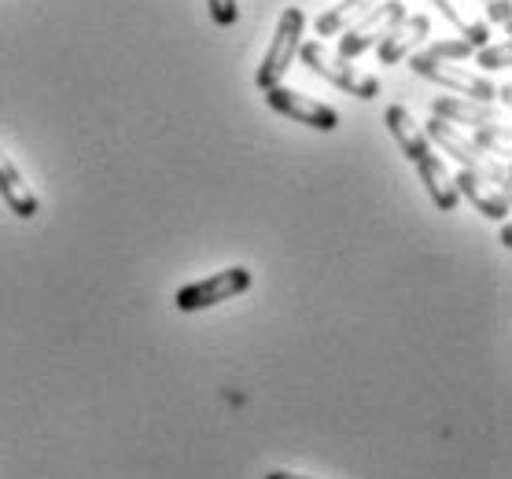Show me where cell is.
<instances>
[{"label": "cell", "instance_id": "obj_22", "mask_svg": "<svg viewBox=\"0 0 512 479\" xmlns=\"http://www.w3.org/2000/svg\"><path fill=\"white\" fill-rule=\"evenodd\" d=\"M501 244L512 247V229H509V225H501Z\"/></svg>", "mask_w": 512, "mask_h": 479}, {"label": "cell", "instance_id": "obj_9", "mask_svg": "<svg viewBox=\"0 0 512 479\" xmlns=\"http://www.w3.org/2000/svg\"><path fill=\"white\" fill-rule=\"evenodd\" d=\"M431 34V19L428 15H406L402 23L391 30V34L376 45V56H380V67H395L406 56H413V48Z\"/></svg>", "mask_w": 512, "mask_h": 479}, {"label": "cell", "instance_id": "obj_15", "mask_svg": "<svg viewBox=\"0 0 512 479\" xmlns=\"http://www.w3.org/2000/svg\"><path fill=\"white\" fill-rule=\"evenodd\" d=\"M376 4H384V0H343L339 8H332V12H325L317 19V37H336L347 23L361 19L365 12H373Z\"/></svg>", "mask_w": 512, "mask_h": 479}, {"label": "cell", "instance_id": "obj_19", "mask_svg": "<svg viewBox=\"0 0 512 479\" xmlns=\"http://www.w3.org/2000/svg\"><path fill=\"white\" fill-rule=\"evenodd\" d=\"M210 8V19L218 26H233L240 19V8H236V0H207Z\"/></svg>", "mask_w": 512, "mask_h": 479}, {"label": "cell", "instance_id": "obj_7", "mask_svg": "<svg viewBox=\"0 0 512 479\" xmlns=\"http://www.w3.org/2000/svg\"><path fill=\"white\" fill-rule=\"evenodd\" d=\"M266 104L284 118H295L299 126H310V129H321V133H332L339 126V111L336 107L321 104V100H310L303 93H291L284 85H273L266 89Z\"/></svg>", "mask_w": 512, "mask_h": 479}, {"label": "cell", "instance_id": "obj_18", "mask_svg": "<svg viewBox=\"0 0 512 479\" xmlns=\"http://www.w3.org/2000/svg\"><path fill=\"white\" fill-rule=\"evenodd\" d=\"M476 48L468 41H431V48L424 52L428 59H439V63H450V59H472Z\"/></svg>", "mask_w": 512, "mask_h": 479}, {"label": "cell", "instance_id": "obj_3", "mask_svg": "<svg viewBox=\"0 0 512 479\" xmlns=\"http://www.w3.org/2000/svg\"><path fill=\"white\" fill-rule=\"evenodd\" d=\"M303 30H306L303 8H284V12H280L273 41H269L266 56H262V67H258V74H255V85L262 89V93L284 82V74L291 71V63H295V56H299Z\"/></svg>", "mask_w": 512, "mask_h": 479}, {"label": "cell", "instance_id": "obj_11", "mask_svg": "<svg viewBox=\"0 0 512 479\" xmlns=\"http://www.w3.org/2000/svg\"><path fill=\"white\" fill-rule=\"evenodd\" d=\"M387 129H391V137L398 141L402 155H406L409 163H420V159H428L431 152V141L424 137V129L417 126V118L409 115L402 104H391L387 107Z\"/></svg>", "mask_w": 512, "mask_h": 479}, {"label": "cell", "instance_id": "obj_6", "mask_svg": "<svg viewBox=\"0 0 512 479\" xmlns=\"http://www.w3.org/2000/svg\"><path fill=\"white\" fill-rule=\"evenodd\" d=\"M247 288H251V269L229 266V269H222V273H210L203 281L181 288L174 303L181 314H196V310H207V306L229 303L233 295H244Z\"/></svg>", "mask_w": 512, "mask_h": 479}, {"label": "cell", "instance_id": "obj_12", "mask_svg": "<svg viewBox=\"0 0 512 479\" xmlns=\"http://www.w3.org/2000/svg\"><path fill=\"white\" fill-rule=\"evenodd\" d=\"M454 188L457 196H465L476 211H483L487 218H494V222H509V196H501L498 188H487V181L476 174H468V170H461V174L454 177Z\"/></svg>", "mask_w": 512, "mask_h": 479}, {"label": "cell", "instance_id": "obj_16", "mask_svg": "<svg viewBox=\"0 0 512 479\" xmlns=\"http://www.w3.org/2000/svg\"><path fill=\"white\" fill-rule=\"evenodd\" d=\"M476 148L490 155V159H498V163L509 166V133H490V129H476Z\"/></svg>", "mask_w": 512, "mask_h": 479}, {"label": "cell", "instance_id": "obj_4", "mask_svg": "<svg viewBox=\"0 0 512 479\" xmlns=\"http://www.w3.org/2000/svg\"><path fill=\"white\" fill-rule=\"evenodd\" d=\"M299 59H303V67H310V74L325 78L328 85H336V89L358 96V100H376L380 96V82H376L373 74H361L347 59L328 56L325 45H317V41H303L299 45Z\"/></svg>", "mask_w": 512, "mask_h": 479}, {"label": "cell", "instance_id": "obj_10", "mask_svg": "<svg viewBox=\"0 0 512 479\" xmlns=\"http://www.w3.org/2000/svg\"><path fill=\"white\" fill-rule=\"evenodd\" d=\"M0 199L12 207L15 218H26V222L41 211V203H37L30 181H26L23 170L12 163V155L4 152V148H0Z\"/></svg>", "mask_w": 512, "mask_h": 479}, {"label": "cell", "instance_id": "obj_1", "mask_svg": "<svg viewBox=\"0 0 512 479\" xmlns=\"http://www.w3.org/2000/svg\"><path fill=\"white\" fill-rule=\"evenodd\" d=\"M420 129H424V137L439 144L446 155H454L457 163H461V170L483 177L487 185H498L501 196H509V185H512L509 166L498 163V159H490L483 148H476V141H472V137H465L461 129L450 126V122H443V118H431L428 126H420Z\"/></svg>", "mask_w": 512, "mask_h": 479}, {"label": "cell", "instance_id": "obj_13", "mask_svg": "<svg viewBox=\"0 0 512 479\" xmlns=\"http://www.w3.org/2000/svg\"><path fill=\"white\" fill-rule=\"evenodd\" d=\"M417 166V174H420V185L428 188V196H431V203L439 207V211H457V188H454V177L446 174V166H443V159L439 155H428V159H420V163H413Z\"/></svg>", "mask_w": 512, "mask_h": 479}, {"label": "cell", "instance_id": "obj_20", "mask_svg": "<svg viewBox=\"0 0 512 479\" xmlns=\"http://www.w3.org/2000/svg\"><path fill=\"white\" fill-rule=\"evenodd\" d=\"M487 19L490 23H498L509 30V19H512V0H487Z\"/></svg>", "mask_w": 512, "mask_h": 479}, {"label": "cell", "instance_id": "obj_14", "mask_svg": "<svg viewBox=\"0 0 512 479\" xmlns=\"http://www.w3.org/2000/svg\"><path fill=\"white\" fill-rule=\"evenodd\" d=\"M435 8L461 30V41H468L476 52L490 41V26L479 23V19H472V15L465 12V0H435Z\"/></svg>", "mask_w": 512, "mask_h": 479}, {"label": "cell", "instance_id": "obj_17", "mask_svg": "<svg viewBox=\"0 0 512 479\" xmlns=\"http://www.w3.org/2000/svg\"><path fill=\"white\" fill-rule=\"evenodd\" d=\"M476 63L483 71H505L512 63V45L509 41H501V45H483L476 52Z\"/></svg>", "mask_w": 512, "mask_h": 479}, {"label": "cell", "instance_id": "obj_2", "mask_svg": "<svg viewBox=\"0 0 512 479\" xmlns=\"http://www.w3.org/2000/svg\"><path fill=\"white\" fill-rule=\"evenodd\" d=\"M409 67L420 74V78H428V82L443 85V89H450V93H457L461 100H472V104H501L509 107L512 104V89L509 85H494L490 78H483V74H472V71H461V67H446V63H439V59H428L424 52H413L409 56Z\"/></svg>", "mask_w": 512, "mask_h": 479}, {"label": "cell", "instance_id": "obj_21", "mask_svg": "<svg viewBox=\"0 0 512 479\" xmlns=\"http://www.w3.org/2000/svg\"><path fill=\"white\" fill-rule=\"evenodd\" d=\"M266 479H314V476H299V472H266Z\"/></svg>", "mask_w": 512, "mask_h": 479}, {"label": "cell", "instance_id": "obj_5", "mask_svg": "<svg viewBox=\"0 0 512 479\" xmlns=\"http://www.w3.org/2000/svg\"><path fill=\"white\" fill-rule=\"evenodd\" d=\"M402 19H406V4H402V0H384V4H376L373 12H365L361 19H354V26L343 30L336 56L354 63L361 52H369V48L380 45Z\"/></svg>", "mask_w": 512, "mask_h": 479}, {"label": "cell", "instance_id": "obj_8", "mask_svg": "<svg viewBox=\"0 0 512 479\" xmlns=\"http://www.w3.org/2000/svg\"><path fill=\"white\" fill-rule=\"evenodd\" d=\"M435 118H443L450 126H472V129H490V133H509V122L501 118L498 107L490 104H472V100H461V96H439L431 104Z\"/></svg>", "mask_w": 512, "mask_h": 479}]
</instances>
